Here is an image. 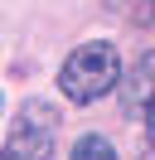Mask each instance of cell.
<instances>
[{
	"label": "cell",
	"instance_id": "3",
	"mask_svg": "<svg viewBox=\"0 0 155 160\" xmlns=\"http://www.w3.org/2000/svg\"><path fill=\"white\" fill-rule=\"evenodd\" d=\"M155 97V49L136 63V73L126 78V107H150Z\"/></svg>",
	"mask_w": 155,
	"mask_h": 160
},
{
	"label": "cell",
	"instance_id": "2",
	"mask_svg": "<svg viewBox=\"0 0 155 160\" xmlns=\"http://www.w3.org/2000/svg\"><path fill=\"white\" fill-rule=\"evenodd\" d=\"M58 141V112L53 102L29 97L15 107L10 117V136H5V160H48Z\"/></svg>",
	"mask_w": 155,
	"mask_h": 160
},
{
	"label": "cell",
	"instance_id": "5",
	"mask_svg": "<svg viewBox=\"0 0 155 160\" xmlns=\"http://www.w3.org/2000/svg\"><path fill=\"white\" fill-rule=\"evenodd\" d=\"M145 141L155 146V97H150V107H145Z\"/></svg>",
	"mask_w": 155,
	"mask_h": 160
},
{
	"label": "cell",
	"instance_id": "1",
	"mask_svg": "<svg viewBox=\"0 0 155 160\" xmlns=\"http://www.w3.org/2000/svg\"><path fill=\"white\" fill-rule=\"evenodd\" d=\"M116 82H121V58H116V49L107 39L78 44V49L63 58V68H58V88H63V97L78 102V107L107 97Z\"/></svg>",
	"mask_w": 155,
	"mask_h": 160
},
{
	"label": "cell",
	"instance_id": "4",
	"mask_svg": "<svg viewBox=\"0 0 155 160\" xmlns=\"http://www.w3.org/2000/svg\"><path fill=\"white\" fill-rule=\"evenodd\" d=\"M73 160H116V146L107 136H97V131H87V136H78Z\"/></svg>",
	"mask_w": 155,
	"mask_h": 160
}]
</instances>
